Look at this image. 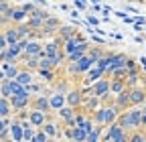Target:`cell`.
<instances>
[{"label":"cell","instance_id":"cell-1","mask_svg":"<svg viewBox=\"0 0 146 142\" xmlns=\"http://www.w3.org/2000/svg\"><path fill=\"white\" fill-rule=\"evenodd\" d=\"M104 140H110V142H130V130L122 128L118 122L106 126L104 130Z\"/></svg>","mask_w":146,"mask_h":142},{"label":"cell","instance_id":"cell-2","mask_svg":"<svg viewBox=\"0 0 146 142\" xmlns=\"http://www.w3.org/2000/svg\"><path fill=\"white\" fill-rule=\"evenodd\" d=\"M10 102H12V108H14V114H16L18 110L31 108V102H33V94L29 92V87L25 85V90H23L21 94H14V96L10 98Z\"/></svg>","mask_w":146,"mask_h":142},{"label":"cell","instance_id":"cell-3","mask_svg":"<svg viewBox=\"0 0 146 142\" xmlns=\"http://www.w3.org/2000/svg\"><path fill=\"white\" fill-rule=\"evenodd\" d=\"M31 108H35V110H43V112H47V114H53V106H51V94L45 90L43 94H36V96H33Z\"/></svg>","mask_w":146,"mask_h":142},{"label":"cell","instance_id":"cell-4","mask_svg":"<svg viewBox=\"0 0 146 142\" xmlns=\"http://www.w3.org/2000/svg\"><path fill=\"white\" fill-rule=\"evenodd\" d=\"M91 87H94V94L100 96V98L112 94V77H110V75L108 77H102V79H98V81L91 83Z\"/></svg>","mask_w":146,"mask_h":142},{"label":"cell","instance_id":"cell-5","mask_svg":"<svg viewBox=\"0 0 146 142\" xmlns=\"http://www.w3.org/2000/svg\"><path fill=\"white\" fill-rule=\"evenodd\" d=\"M85 102V94L81 87H69V92H67V104L73 106V108H81Z\"/></svg>","mask_w":146,"mask_h":142},{"label":"cell","instance_id":"cell-6","mask_svg":"<svg viewBox=\"0 0 146 142\" xmlns=\"http://www.w3.org/2000/svg\"><path fill=\"white\" fill-rule=\"evenodd\" d=\"M108 59H110V67H108V73H110V71H114L118 67H126L128 55L118 53V51H108Z\"/></svg>","mask_w":146,"mask_h":142},{"label":"cell","instance_id":"cell-7","mask_svg":"<svg viewBox=\"0 0 146 142\" xmlns=\"http://www.w3.org/2000/svg\"><path fill=\"white\" fill-rule=\"evenodd\" d=\"M130 100H132V106H144L146 104V87L140 83L130 87Z\"/></svg>","mask_w":146,"mask_h":142},{"label":"cell","instance_id":"cell-8","mask_svg":"<svg viewBox=\"0 0 146 142\" xmlns=\"http://www.w3.org/2000/svg\"><path fill=\"white\" fill-rule=\"evenodd\" d=\"M108 73H106V69H102L100 65H94L87 73H85V79H83V83L85 85H91L94 81H98V79H102V77H106Z\"/></svg>","mask_w":146,"mask_h":142},{"label":"cell","instance_id":"cell-9","mask_svg":"<svg viewBox=\"0 0 146 142\" xmlns=\"http://www.w3.org/2000/svg\"><path fill=\"white\" fill-rule=\"evenodd\" d=\"M18 71H21L18 63H14V61H2V79H16Z\"/></svg>","mask_w":146,"mask_h":142},{"label":"cell","instance_id":"cell-10","mask_svg":"<svg viewBox=\"0 0 146 142\" xmlns=\"http://www.w3.org/2000/svg\"><path fill=\"white\" fill-rule=\"evenodd\" d=\"M49 118H51V114H47V112H43V110H35V108H31L29 122H31V124H35L36 128H41V126H43V124H45Z\"/></svg>","mask_w":146,"mask_h":142},{"label":"cell","instance_id":"cell-11","mask_svg":"<svg viewBox=\"0 0 146 142\" xmlns=\"http://www.w3.org/2000/svg\"><path fill=\"white\" fill-rule=\"evenodd\" d=\"M114 104L118 106V108H120L122 112H124V110H128V108H132V100H130V87H128V90H124L122 94H116Z\"/></svg>","mask_w":146,"mask_h":142},{"label":"cell","instance_id":"cell-12","mask_svg":"<svg viewBox=\"0 0 146 142\" xmlns=\"http://www.w3.org/2000/svg\"><path fill=\"white\" fill-rule=\"evenodd\" d=\"M23 134H25V124L14 118L12 126H10V140L12 142H23Z\"/></svg>","mask_w":146,"mask_h":142},{"label":"cell","instance_id":"cell-13","mask_svg":"<svg viewBox=\"0 0 146 142\" xmlns=\"http://www.w3.org/2000/svg\"><path fill=\"white\" fill-rule=\"evenodd\" d=\"M51 106H53V114L57 112V110H61L63 106H67V94L53 90V94H51Z\"/></svg>","mask_w":146,"mask_h":142},{"label":"cell","instance_id":"cell-14","mask_svg":"<svg viewBox=\"0 0 146 142\" xmlns=\"http://www.w3.org/2000/svg\"><path fill=\"white\" fill-rule=\"evenodd\" d=\"M2 39H6L8 41V45H14V43H18L21 41V35H18V29H16V25L14 27H4L2 29Z\"/></svg>","mask_w":146,"mask_h":142},{"label":"cell","instance_id":"cell-15","mask_svg":"<svg viewBox=\"0 0 146 142\" xmlns=\"http://www.w3.org/2000/svg\"><path fill=\"white\" fill-rule=\"evenodd\" d=\"M45 43H41L39 39H29V43H27V47H25V55H41L43 53V47Z\"/></svg>","mask_w":146,"mask_h":142},{"label":"cell","instance_id":"cell-16","mask_svg":"<svg viewBox=\"0 0 146 142\" xmlns=\"http://www.w3.org/2000/svg\"><path fill=\"white\" fill-rule=\"evenodd\" d=\"M100 106H102V98H100V96H85V102H83L81 108L91 114V112H96Z\"/></svg>","mask_w":146,"mask_h":142},{"label":"cell","instance_id":"cell-17","mask_svg":"<svg viewBox=\"0 0 146 142\" xmlns=\"http://www.w3.org/2000/svg\"><path fill=\"white\" fill-rule=\"evenodd\" d=\"M35 73H36V71H31V69L23 67L21 71H18V75H16V81H18V83H23V85H31V83L36 79Z\"/></svg>","mask_w":146,"mask_h":142},{"label":"cell","instance_id":"cell-18","mask_svg":"<svg viewBox=\"0 0 146 142\" xmlns=\"http://www.w3.org/2000/svg\"><path fill=\"white\" fill-rule=\"evenodd\" d=\"M12 10L14 6L8 4V0H0V12H2V27H6L8 23H12Z\"/></svg>","mask_w":146,"mask_h":142},{"label":"cell","instance_id":"cell-19","mask_svg":"<svg viewBox=\"0 0 146 142\" xmlns=\"http://www.w3.org/2000/svg\"><path fill=\"white\" fill-rule=\"evenodd\" d=\"M12 122H14V118H10V116H2V122H0V140H2V142L8 140V132H10Z\"/></svg>","mask_w":146,"mask_h":142},{"label":"cell","instance_id":"cell-20","mask_svg":"<svg viewBox=\"0 0 146 142\" xmlns=\"http://www.w3.org/2000/svg\"><path fill=\"white\" fill-rule=\"evenodd\" d=\"M29 16H31V14L25 10V6H23V4H21V6H14V10H12V23H14V25L27 23Z\"/></svg>","mask_w":146,"mask_h":142},{"label":"cell","instance_id":"cell-21","mask_svg":"<svg viewBox=\"0 0 146 142\" xmlns=\"http://www.w3.org/2000/svg\"><path fill=\"white\" fill-rule=\"evenodd\" d=\"M10 114H14V108H12L10 98L0 96V116H10Z\"/></svg>","mask_w":146,"mask_h":142},{"label":"cell","instance_id":"cell-22","mask_svg":"<svg viewBox=\"0 0 146 142\" xmlns=\"http://www.w3.org/2000/svg\"><path fill=\"white\" fill-rule=\"evenodd\" d=\"M57 35H59L63 41H67V39H73V37L77 35V29H73V27H69V25H61Z\"/></svg>","mask_w":146,"mask_h":142},{"label":"cell","instance_id":"cell-23","mask_svg":"<svg viewBox=\"0 0 146 142\" xmlns=\"http://www.w3.org/2000/svg\"><path fill=\"white\" fill-rule=\"evenodd\" d=\"M124 90H128V81L120 79V77H112V94H122Z\"/></svg>","mask_w":146,"mask_h":142},{"label":"cell","instance_id":"cell-24","mask_svg":"<svg viewBox=\"0 0 146 142\" xmlns=\"http://www.w3.org/2000/svg\"><path fill=\"white\" fill-rule=\"evenodd\" d=\"M36 79H41V81H45V83H53L55 81V69H39L36 71Z\"/></svg>","mask_w":146,"mask_h":142},{"label":"cell","instance_id":"cell-25","mask_svg":"<svg viewBox=\"0 0 146 142\" xmlns=\"http://www.w3.org/2000/svg\"><path fill=\"white\" fill-rule=\"evenodd\" d=\"M106 53H108V51H106L102 45H96V47H91V49H89V53H87V55H89L91 59H94V61L98 63V61H100V59L106 55Z\"/></svg>","mask_w":146,"mask_h":142},{"label":"cell","instance_id":"cell-26","mask_svg":"<svg viewBox=\"0 0 146 142\" xmlns=\"http://www.w3.org/2000/svg\"><path fill=\"white\" fill-rule=\"evenodd\" d=\"M27 25H29L33 31L41 33V31H43V27H45V21H43V19H36V16H29V19H27Z\"/></svg>","mask_w":146,"mask_h":142},{"label":"cell","instance_id":"cell-27","mask_svg":"<svg viewBox=\"0 0 146 142\" xmlns=\"http://www.w3.org/2000/svg\"><path fill=\"white\" fill-rule=\"evenodd\" d=\"M27 87H29V92H31L33 96H36V94H43V92L47 90V87H45V83H41V81H36V79H35V81H33L31 85H27Z\"/></svg>","mask_w":146,"mask_h":142},{"label":"cell","instance_id":"cell-28","mask_svg":"<svg viewBox=\"0 0 146 142\" xmlns=\"http://www.w3.org/2000/svg\"><path fill=\"white\" fill-rule=\"evenodd\" d=\"M110 77H120V79H128V67H118L114 71H110L108 73Z\"/></svg>","mask_w":146,"mask_h":142},{"label":"cell","instance_id":"cell-29","mask_svg":"<svg viewBox=\"0 0 146 142\" xmlns=\"http://www.w3.org/2000/svg\"><path fill=\"white\" fill-rule=\"evenodd\" d=\"M47 140H51L49 134H47L43 128H36V134H35V140H33V142H47Z\"/></svg>","mask_w":146,"mask_h":142},{"label":"cell","instance_id":"cell-30","mask_svg":"<svg viewBox=\"0 0 146 142\" xmlns=\"http://www.w3.org/2000/svg\"><path fill=\"white\" fill-rule=\"evenodd\" d=\"M31 16H36V19H43V21H47V19H49L51 14H49L47 10H43L41 6H36V8H35V10L31 12Z\"/></svg>","mask_w":146,"mask_h":142},{"label":"cell","instance_id":"cell-31","mask_svg":"<svg viewBox=\"0 0 146 142\" xmlns=\"http://www.w3.org/2000/svg\"><path fill=\"white\" fill-rule=\"evenodd\" d=\"M142 140H146V134H142L140 128L130 132V142H142Z\"/></svg>","mask_w":146,"mask_h":142},{"label":"cell","instance_id":"cell-32","mask_svg":"<svg viewBox=\"0 0 146 142\" xmlns=\"http://www.w3.org/2000/svg\"><path fill=\"white\" fill-rule=\"evenodd\" d=\"M55 92H63V94H67V92H69L67 81H59V83H55Z\"/></svg>","mask_w":146,"mask_h":142},{"label":"cell","instance_id":"cell-33","mask_svg":"<svg viewBox=\"0 0 146 142\" xmlns=\"http://www.w3.org/2000/svg\"><path fill=\"white\" fill-rule=\"evenodd\" d=\"M87 23H89V25H94V27H100V19H96V16H91V14L87 16Z\"/></svg>","mask_w":146,"mask_h":142},{"label":"cell","instance_id":"cell-34","mask_svg":"<svg viewBox=\"0 0 146 142\" xmlns=\"http://www.w3.org/2000/svg\"><path fill=\"white\" fill-rule=\"evenodd\" d=\"M23 6H25V10H27V12H29V14H31V12H33V10H35V8H36V4H33V2H25V4H23Z\"/></svg>","mask_w":146,"mask_h":142},{"label":"cell","instance_id":"cell-35","mask_svg":"<svg viewBox=\"0 0 146 142\" xmlns=\"http://www.w3.org/2000/svg\"><path fill=\"white\" fill-rule=\"evenodd\" d=\"M126 67H128V69H136V59L128 57V61H126Z\"/></svg>","mask_w":146,"mask_h":142},{"label":"cell","instance_id":"cell-36","mask_svg":"<svg viewBox=\"0 0 146 142\" xmlns=\"http://www.w3.org/2000/svg\"><path fill=\"white\" fill-rule=\"evenodd\" d=\"M75 6H77L79 10H85V8H87V4H85V0H75Z\"/></svg>","mask_w":146,"mask_h":142},{"label":"cell","instance_id":"cell-37","mask_svg":"<svg viewBox=\"0 0 146 142\" xmlns=\"http://www.w3.org/2000/svg\"><path fill=\"white\" fill-rule=\"evenodd\" d=\"M91 10H94V12H100V10H104V6H102L100 2H94V4H91Z\"/></svg>","mask_w":146,"mask_h":142},{"label":"cell","instance_id":"cell-38","mask_svg":"<svg viewBox=\"0 0 146 142\" xmlns=\"http://www.w3.org/2000/svg\"><path fill=\"white\" fill-rule=\"evenodd\" d=\"M36 4H39V6H45V4H47V0H36Z\"/></svg>","mask_w":146,"mask_h":142},{"label":"cell","instance_id":"cell-39","mask_svg":"<svg viewBox=\"0 0 146 142\" xmlns=\"http://www.w3.org/2000/svg\"><path fill=\"white\" fill-rule=\"evenodd\" d=\"M142 128H146V110H144V120H142Z\"/></svg>","mask_w":146,"mask_h":142},{"label":"cell","instance_id":"cell-40","mask_svg":"<svg viewBox=\"0 0 146 142\" xmlns=\"http://www.w3.org/2000/svg\"><path fill=\"white\" fill-rule=\"evenodd\" d=\"M140 63H142V67L146 69V59H140Z\"/></svg>","mask_w":146,"mask_h":142}]
</instances>
